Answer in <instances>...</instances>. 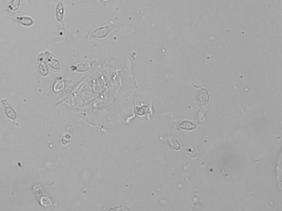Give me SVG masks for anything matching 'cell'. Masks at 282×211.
I'll list each match as a JSON object with an SVG mask.
<instances>
[{
  "label": "cell",
  "instance_id": "cell-1",
  "mask_svg": "<svg viewBox=\"0 0 282 211\" xmlns=\"http://www.w3.org/2000/svg\"><path fill=\"white\" fill-rule=\"evenodd\" d=\"M32 191L36 199L42 206L44 207H50L52 206V201L40 185H34L32 188Z\"/></svg>",
  "mask_w": 282,
  "mask_h": 211
},
{
  "label": "cell",
  "instance_id": "cell-2",
  "mask_svg": "<svg viewBox=\"0 0 282 211\" xmlns=\"http://www.w3.org/2000/svg\"><path fill=\"white\" fill-rule=\"evenodd\" d=\"M1 104L4 108L5 115L12 120L16 119L17 118L16 112L9 105L7 101L6 100H1Z\"/></svg>",
  "mask_w": 282,
  "mask_h": 211
},
{
  "label": "cell",
  "instance_id": "cell-3",
  "mask_svg": "<svg viewBox=\"0 0 282 211\" xmlns=\"http://www.w3.org/2000/svg\"><path fill=\"white\" fill-rule=\"evenodd\" d=\"M63 13H64V9H63V6L62 2H59L58 4H57L56 8V19L58 21H61L63 17Z\"/></svg>",
  "mask_w": 282,
  "mask_h": 211
},
{
  "label": "cell",
  "instance_id": "cell-4",
  "mask_svg": "<svg viewBox=\"0 0 282 211\" xmlns=\"http://www.w3.org/2000/svg\"><path fill=\"white\" fill-rule=\"evenodd\" d=\"M168 143L169 145H170L173 149L174 150H180L181 146L178 140L175 138L173 136H169L168 138Z\"/></svg>",
  "mask_w": 282,
  "mask_h": 211
},
{
  "label": "cell",
  "instance_id": "cell-5",
  "mask_svg": "<svg viewBox=\"0 0 282 211\" xmlns=\"http://www.w3.org/2000/svg\"><path fill=\"white\" fill-rule=\"evenodd\" d=\"M180 128L187 131H192L196 128V125L189 121H184L180 124Z\"/></svg>",
  "mask_w": 282,
  "mask_h": 211
},
{
  "label": "cell",
  "instance_id": "cell-6",
  "mask_svg": "<svg viewBox=\"0 0 282 211\" xmlns=\"http://www.w3.org/2000/svg\"><path fill=\"white\" fill-rule=\"evenodd\" d=\"M18 21L20 22V23H21L22 25H25V26H30L33 24V20L28 17H18L17 18Z\"/></svg>",
  "mask_w": 282,
  "mask_h": 211
},
{
  "label": "cell",
  "instance_id": "cell-7",
  "mask_svg": "<svg viewBox=\"0 0 282 211\" xmlns=\"http://www.w3.org/2000/svg\"><path fill=\"white\" fill-rule=\"evenodd\" d=\"M20 4V0H13L11 4H14V5H11V9L13 11H16L19 8Z\"/></svg>",
  "mask_w": 282,
  "mask_h": 211
}]
</instances>
